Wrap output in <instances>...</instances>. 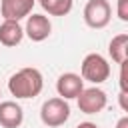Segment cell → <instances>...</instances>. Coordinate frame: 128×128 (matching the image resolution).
I'll return each mask as SVG.
<instances>
[{
  "mask_svg": "<svg viewBox=\"0 0 128 128\" xmlns=\"http://www.w3.org/2000/svg\"><path fill=\"white\" fill-rule=\"evenodd\" d=\"M44 88V78L38 68L26 66L8 78V90L16 98H36Z\"/></svg>",
  "mask_w": 128,
  "mask_h": 128,
  "instance_id": "1",
  "label": "cell"
},
{
  "mask_svg": "<svg viewBox=\"0 0 128 128\" xmlns=\"http://www.w3.org/2000/svg\"><path fill=\"white\" fill-rule=\"evenodd\" d=\"M80 78L88 80L92 84L106 82L110 78V64H108V60L102 54H98V52L86 54L82 64H80Z\"/></svg>",
  "mask_w": 128,
  "mask_h": 128,
  "instance_id": "2",
  "label": "cell"
},
{
  "mask_svg": "<svg viewBox=\"0 0 128 128\" xmlns=\"http://www.w3.org/2000/svg\"><path fill=\"white\" fill-rule=\"evenodd\" d=\"M70 118V106L68 100L56 96V98H48L42 106H40V120L44 126L48 128H58L62 126L66 120Z\"/></svg>",
  "mask_w": 128,
  "mask_h": 128,
  "instance_id": "3",
  "label": "cell"
},
{
  "mask_svg": "<svg viewBox=\"0 0 128 128\" xmlns=\"http://www.w3.org/2000/svg\"><path fill=\"white\" fill-rule=\"evenodd\" d=\"M82 18L88 28L102 30L112 20V6L108 0H88L82 12Z\"/></svg>",
  "mask_w": 128,
  "mask_h": 128,
  "instance_id": "4",
  "label": "cell"
},
{
  "mask_svg": "<svg viewBox=\"0 0 128 128\" xmlns=\"http://www.w3.org/2000/svg\"><path fill=\"white\" fill-rule=\"evenodd\" d=\"M76 100H78L80 112H84V114H98V112H102V110L106 108V104H108L106 92H104L102 88H98V86L84 88Z\"/></svg>",
  "mask_w": 128,
  "mask_h": 128,
  "instance_id": "5",
  "label": "cell"
},
{
  "mask_svg": "<svg viewBox=\"0 0 128 128\" xmlns=\"http://www.w3.org/2000/svg\"><path fill=\"white\" fill-rule=\"evenodd\" d=\"M24 34L32 42H44L52 34V24H50L48 16H44V14H30L26 18Z\"/></svg>",
  "mask_w": 128,
  "mask_h": 128,
  "instance_id": "6",
  "label": "cell"
},
{
  "mask_svg": "<svg viewBox=\"0 0 128 128\" xmlns=\"http://www.w3.org/2000/svg\"><path fill=\"white\" fill-rule=\"evenodd\" d=\"M36 0H0V14L4 20L20 22L22 18H28L32 14Z\"/></svg>",
  "mask_w": 128,
  "mask_h": 128,
  "instance_id": "7",
  "label": "cell"
},
{
  "mask_svg": "<svg viewBox=\"0 0 128 128\" xmlns=\"http://www.w3.org/2000/svg\"><path fill=\"white\" fill-rule=\"evenodd\" d=\"M82 90H84V80L80 78V74L64 72V74H60L58 80H56V92H58V96L64 98V100L78 98Z\"/></svg>",
  "mask_w": 128,
  "mask_h": 128,
  "instance_id": "8",
  "label": "cell"
},
{
  "mask_svg": "<svg viewBox=\"0 0 128 128\" xmlns=\"http://www.w3.org/2000/svg\"><path fill=\"white\" fill-rule=\"evenodd\" d=\"M24 122V110L14 100L0 102V126L2 128H20Z\"/></svg>",
  "mask_w": 128,
  "mask_h": 128,
  "instance_id": "9",
  "label": "cell"
},
{
  "mask_svg": "<svg viewBox=\"0 0 128 128\" xmlns=\"http://www.w3.org/2000/svg\"><path fill=\"white\" fill-rule=\"evenodd\" d=\"M24 38V28L20 26V22L14 20H4L0 24V44L6 48H14L22 42Z\"/></svg>",
  "mask_w": 128,
  "mask_h": 128,
  "instance_id": "10",
  "label": "cell"
},
{
  "mask_svg": "<svg viewBox=\"0 0 128 128\" xmlns=\"http://www.w3.org/2000/svg\"><path fill=\"white\" fill-rule=\"evenodd\" d=\"M108 54L112 58V62L116 64H124L126 58H128V34L122 32V34H116L110 44H108Z\"/></svg>",
  "mask_w": 128,
  "mask_h": 128,
  "instance_id": "11",
  "label": "cell"
},
{
  "mask_svg": "<svg viewBox=\"0 0 128 128\" xmlns=\"http://www.w3.org/2000/svg\"><path fill=\"white\" fill-rule=\"evenodd\" d=\"M38 2L42 10L48 12L50 16H66L74 6V0H38Z\"/></svg>",
  "mask_w": 128,
  "mask_h": 128,
  "instance_id": "12",
  "label": "cell"
},
{
  "mask_svg": "<svg viewBox=\"0 0 128 128\" xmlns=\"http://www.w3.org/2000/svg\"><path fill=\"white\" fill-rule=\"evenodd\" d=\"M116 16L122 22H128V0H116Z\"/></svg>",
  "mask_w": 128,
  "mask_h": 128,
  "instance_id": "13",
  "label": "cell"
},
{
  "mask_svg": "<svg viewBox=\"0 0 128 128\" xmlns=\"http://www.w3.org/2000/svg\"><path fill=\"white\" fill-rule=\"evenodd\" d=\"M126 96H128V92H120V94H118V100H120V108H122L124 112H128V102H126Z\"/></svg>",
  "mask_w": 128,
  "mask_h": 128,
  "instance_id": "14",
  "label": "cell"
},
{
  "mask_svg": "<svg viewBox=\"0 0 128 128\" xmlns=\"http://www.w3.org/2000/svg\"><path fill=\"white\" fill-rule=\"evenodd\" d=\"M116 128H128V116H122V118L116 122Z\"/></svg>",
  "mask_w": 128,
  "mask_h": 128,
  "instance_id": "15",
  "label": "cell"
},
{
  "mask_svg": "<svg viewBox=\"0 0 128 128\" xmlns=\"http://www.w3.org/2000/svg\"><path fill=\"white\" fill-rule=\"evenodd\" d=\"M76 128H98V126H96L94 122H80Z\"/></svg>",
  "mask_w": 128,
  "mask_h": 128,
  "instance_id": "16",
  "label": "cell"
},
{
  "mask_svg": "<svg viewBox=\"0 0 128 128\" xmlns=\"http://www.w3.org/2000/svg\"><path fill=\"white\" fill-rule=\"evenodd\" d=\"M0 96H2V90H0Z\"/></svg>",
  "mask_w": 128,
  "mask_h": 128,
  "instance_id": "17",
  "label": "cell"
}]
</instances>
